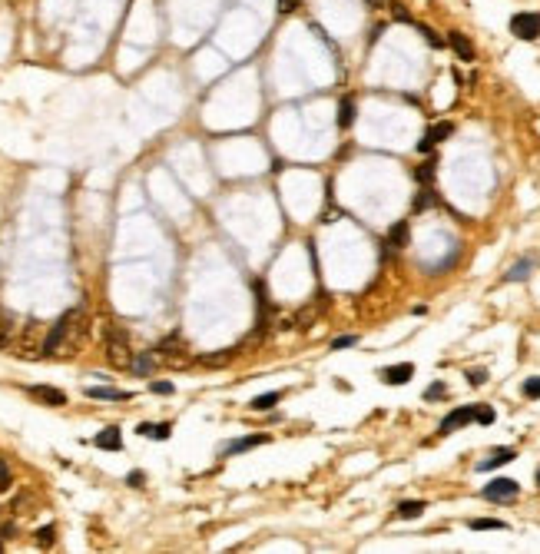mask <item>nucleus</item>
Masks as SVG:
<instances>
[{"instance_id": "18", "label": "nucleus", "mask_w": 540, "mask_h": 554, "mask_svg": "<svg viewBox=\"0 0 540 554\" xmlns=\"http://www.w3.org/2000/svg\"><path fill=\"white\" fill-rule=\"evenodd\" d=\"M434 170H438V159L428 153V163H421V166L414 170V179H418L421 186H431V179H434Z\"/></svg>"}, {"instance_id": "12", "label": "nucleus", "mask_w": 540, "mask_h": 554, "mask_svg": "<svg viewBox=\"0 0 540 554\" xmlns=\"http://www.w3.org/2000/svg\"><path fill=\"white\" fill-rule=\"evenodd\" d=\"M30 395L37 401H43V405H67V395L60 388H54V385H34Z\"/></svg>"}, {"instance_id": "24", "label": "nucleus", "mask_w": 540, "mask_h": 554, "mask_svg": "<svg viewBox=\"0 0 540 554\" xmlns=\"http://www.w3.org/2000/svg\"><path fill=\"white\" fill-rule=\"evenodd\" d=\"M414 27L421 30V37L428 40V47H434V50H441V47H447V40H441V37H438V34H434V30H431V27H425V23H414Z\"/></svg>"}, {"instance_id": "3", "label": "nucleus", "mask_w": 540, "mask_h": 554, "mask_svg": "<svg viewBox=\"0 0 540 554\" xmlns=\"http://www.w3.org/2000/svg\"><path fill=\"white\" fill-rule=\"evenodd\" d=\"M510 34L517 40H537L540 37V14L537 10H521L510 17Z\"/></svg>"}, {"instance_id": "4", "label": "nucleus", "mask_w": 540, "mask_h": 554, "mask_svg": "<svg viewBox=\"0 0 540 554\" xmlns=\"http://www.w3.org/2000/svg\"><path fill=\"white\" fill-rule=\"evenodd\" d=\"M477 412H481V405H461V408H454L451 415L441 419L438 432H441V435H451V432L464 428V425H471V421H477Z\"/></svg>"}, {"instance_id": "19", "label": "nucleus", "mask_w": 540, "mask_h": 554, "mask_svg": "<svg viewBox=\"0 0 540 554\" xmlns=\"http://www.w3.org/2000/svg\"><path fill=\"white\" fill-rule=\"evenodd\" d=\"M434 203H438V196L431 192V186H425V190H421V192H418V196H414V203H411V210H414V212H425V210H431Z\"/></svg>"}, {"instance_id": "36", "label": "nucleus", "mask_w": 540, "mask_h": 554, "mask_svg": "<svg viewBox=\"0 0 540 554\" xmlns=\"http://www.w3.org/2000/svg\"><path fill=\"white\" fill-rule=\"evenodd\" d=\"M40 541L50 544V541H54V528H43V531H40Z\"/></svg>"}, {"instance_id": "13", "label": "nucleus", "mask_w": 540, "mask_h": 554, "mask_svg": "<svg viewBox=\"0 0 540 554\" xmlns=\"http://www.w3.org/2000/svg\"><path fill=\"white\" fill-rule=\"evenodd\" d=\"M408 223H394L392 232H388V243H385V252H392V249H401L408 246Z\"/></svg>"}, {"instance_id": "11", "label": "nucleus", "mask_w": 540, "mask_h": 554, "mask_svg": "<svg viewBox=\"0 0 540 554\" xmlns=\"http://www.w3.org/2000/svg\"><path fill=\"white\" fill-rule=\"evenodd\" d=\"M96 448H103V452H123V432L116 428V425H110V428H103L100 435L93 439Z\"/></svg>"}, {"instance_id": "25", "label": "nucleus", "mask_w": 540, "mask_h": 554, "mask_svg": "<svg viewBox=\"0 0 540 554\" xmlns=\"http://www.w3.org/2000/svg\"><path fill=\"white\" fill-rule=\"evenodd\" d=\"M447 399V385L445 382H431L428 388H425V401H441Z\"/></svg>"}, {"instance_id": "26", "label": "nucleus", "mask_w": 540, "mask_h": 554, "mask_svg": "<svg viewBox=\"0 0 540 554\" xmlns=\"http://www.w3.org/2000/svg\"><path fill=\"white\" fill-rule=\"evenodd\" d=\"M497 421V412L491 408V405H481V412H477V425H494Z\"/></svg>"}, {"instance_id": "29", "label": "nucleus", "mask_w": 540, "mask_h": 554, "mask_svg": "<svg viewBox=\"0 0 540 554\" xmlns=\"http://www.w3.org/2000/svg\"><path fill=\"white\" fill-rule=\"evenodd\" d=\"M358 342V335H341V339H332V348H352Z\"/></svg>"}, {"instance_id": "9", "label": "nucleus", "mask_w": 540, "mask_h": 554, "mask_svg": "<svg viewBox=\"0 0 540 554\" xmlns=\"http://www.w3.org/2000/svg\"><path fill=\"white\" fill-rule=\"evenodd\" d=\"M269 441H272V439H269L265 432H259V435H245V439H236L232 445H225V448H223V455H229V458H232V455L252 452V448H259V445H269Z\"/></svg>"}, {"instance_id": "15", "label": "nucleus", "mask_w": 540, "mask_h": 554, "mask_svg": "<svg viewBox=\"0 0 540 554\" xmlns=\"http://www.w3.org/2000/svg\"><path fill=\"white\" fill-rule=\"evenodd\" d=\"M87 395H90V399H103V401H126V399H130V392H120V388H103V385L87 388Z\"/></svg>"}, {"instance_id": "14", "label": "nucleus", "mask_w": 540, "mask_h": 554, "mask_svg": "<svg viewBox=\"0 0 540 554\" xmlns=\"http://www.w3.org/2000/svg\"><path fill=\"white\" fill-rule=\"evenodd\" d=\"M517 458V452H510V448H504V452H494L491 458H484L481 465H477V472H494V468H501V465H507V461Z\"/></svg>"}, {"instance_id": "34", "label": "nucleus", "mask_w": 540, "mask_h": 554, "mask_svg": "<svg viewBox=\"0 0 540 554\" xmlns=\"http://www.w3.org/2000/svg\"><path fill=\"white\" fill-rule=\"evenodd\" d=\"M136 435H149V439H153V425H149V421H139V425H136Z\"/></svg>"}, {"instance_id": "23", "label": "nucleus", "mask_w": 540, "mask_h": 554, "mask_svg": "<svg viewBox=\"0 0 540 554\" xmlns=\"http://www.w3.org/2000/svg\"><path fill=\"white\" fill-rule=\"evenodd\" d=\"M133 362H136V365H133V372H136V375H143V379H146V375H153V365H156V359H153V355H139V359H133Z\"/></svg>"}, {"instance_id": "1", "label": "nucleus", "mask_w": 540, "mask_h": 554, "mask_svg": "<svg viewBox=\"0 0 540 554\" xmlns=\"http://www.w3.org/2000/svg\"><path fill=\"white\" fill-rule=\"evenodd\" d=\"M87 332H90V322H87V309L74 306L67 309L56 325L47 332V342H43V355H76L83 342H87Z\"/></svg>"}, {"instance_id": "21", "label": "nucleus", "mask_w": 540, "mask_h": 554, "mask_svg": "<svg viewBox=\"0 0 540 554\" xmlns=\"http://www.w3.org/2000/svg\"><path fill=\"white\" fill-rule=\"evenodd\" d=\"M471 531H507V521H494V518H477V521H471Z\"/></svg>"}, {"instance_id": "28", "label": "nucleus", "mask_w": 540, "mask_h": 554, "mask_svg": "<svg viewBox=\"0 0 540 554\" xmlns=\"http://www.w3.org/2000/svg\"><path fill=\"white\" fill-rule=\"evenodd\" d=\"M149 392H156V395H172V392H176V385L172 382H153L149 385Z\"/></svg>"}, {"instance_id": "33", "label": "nucleus", "mask_w": 540, "mask_h": 554, "mask_svg": "<svg viewBox=\"0 0 540 554\" xmlns=\"http://www.w3.org/2000/svg\"><path fill=\"white\" fill-rule=\"evenodd\" d=\"M295 3L298 0H279V14H292V10H295Z\"/></svg>"}, {"instance_id": "6", "label": "nucleus", "mask_w": 540, "mask_h": 554, "mask_svg": "<svg viewBox=\"0 0 540 554\" xmlns=\"http://www.w3.org/2000/svg\"><path fill=\"white\" fill-rule=\"evenodd\" d=\"M481 495H484L487 501L504 505V501H514V498L521 495V485H517L514 478H494L491 485H484V491H481Z\"/></svg>"}, {"instance_id": "5", "label": "nucleus", "mask_w": 540, "mask_h": 554, "mask_svg": "<svg viewBox=\"0 0 540 554\" xmlns=\"http://www.w3.org/2000/svg\"><path fill=\"white\" fill-rule=\"evenodd\" d=\"M43 342H47V335H40V325L27 322L23 335L14 342V352H17V355H43Z\"/></svg>"}, {"instance_id": "38", "label": "nucleus", "mask_w": 540, "mask_h": 554, "mask_svg": "<svg viewBox=\"0 0 540 554\" xmlns=\"http://www.w3.org/2000/svg\"><path fill=\"white\" fill-rule=\"evenodd\" d=\"M0 551H3V544H0Z\"/></svg>"}, {"instance_id": "30", "label": "nucleus", "mask_w": 540, "mask_h": 554, "mask_svg": "<svg viewBox=\"0 0 540 554\" xmlns=\"http://www.w3.org/2000/svg\"><path fill=\"white\" fill-rule=\"evenodd\" d=\"M484 379H487L484 368H471V372H467V382H471V385H481Z\"/></svg>"}, {"instance_id": "8", "label": "nucleus", "mask_w": 540, "mask_h": 554, "mask_svg": "<svg viewBox=\"0 0 540 554\" xmlns=\"http://www.w3.org/2000/svg\"><path fill=\"white\" fill-rule=\"evenodd\" d=\"M378 379L388 385H408L411 379H414V365L411 362H401V365H388V368H381L378 372Z\"/></svg>"}, {"instance_id": "20", "label": "nucleus", "mask_w": 540, "mask_h": 554, "mask_svg": "<svg viewBox=\"0 0 540 554\" xmlns=\"http://www.w3.org/2000/svg\"><path fill=\"white\" fill-rule=\"evenodd\" d=\"M279 401H282V392H265L259 399H252V408H256V412H269V408H275Z\"/></svg>"}, {"instance_id": "7", "label": "nucleus", "mask_w": 540, "mask_h": 554, "mask_svg": "<svg viewBox=\"0 0 540 554\" xmlns=\"http://www.w3.org/2000/svg\"><path fill=\"white\" fill-rule=\"evenodd\" d=\"M451 133H454V123H434L428 133L418 140V153H425V156L434 153V146H438V143H445Z\"/></svg>"}, {"instance_id": "31", "label": "nucleus", "mask_w": 540, "mask_h": 554, "mask_svg": "<svg viewBox=\"0 0 540 554\" xmlns=\"http://www.w3.org/2000/svg\"><path fill=\"white\" fill-rule=\"evenodd\" d=\"M0 488H10V465L0 461Z\"/></svg>"}, {"instance_id": "17", "label": "nucleus", "mask_w": 540, "mask_h": 554, "mask_svg": "<svg viewBox=\"0 0 540 554\" xmlns=\"http://www.w3.org/2000/svg\"><path fill=\"white\" fill-rule=\"evenodd\" d=\"M530 272H534V259L527 256V259H521L517 266H514L510 272H507V276H504V282H524V279H527Z\"/></svg>"}, {"instance_id": "22", "label": "nucleus", "mask_w": 540, "mask_h": 554, "mask_svg": "<svg viewBox=\"0 0 540 554\" xmlns=\"http://www.w3.org/2000/svg\"><path fill=\"white\" fill-rule=\"evenodd\" d=\"M425 515V501H401L398 505V518H418Z\"/></svg>"}, {"instance_id": "37", "label": "nucleus", "mask_w": 540, "mask_h": 554, "mask_svg": "<svg viewBox=\"0 0 540 554\" xmlns=\"http://www.w3.org/2000/svg\"><path fill=\"white\" fill-rule=\"evenodd\" d=\"M537 488H540V468H537Z\"/></svg>"}, {"instance_id": "35", "label": "nucleus", "mask_w": 540, "mask_h": 554, "mask_svg": "<svg viewBox=\"0 0 540 554\" xmlns=\"http://www.w3.org/2000/svg\"><path fill=\"white\" fill-rule=\"evenodd\" d=\"M126 481H130L133 488H139V485H143V472H133V475L126 478Z\"/></svg>"}, {"instance_id": "32", "label": "nucleus", "mask_w": 540, "mask_h": 554, "mask_svg": "<svg viewBox=\"0 0 540 554\" xmlns=\"http://www.w3.org/2000/svg\"><path fill=\"white\" fill-rule=\"evenodd\" d=\"M169 425H153V439H169Z\"/></svg>"}, {"instance_id": "27", "label": "nucleus", "mask_w": 540, "mask_h": 554, "mask_svg": "<svg viewBox=\"0 0 540 554\" xmlns=\"http://www.w3.org/2000/svg\"><path fill=\"white\" fill-rule=\"evenodd\" d=\"M524 395L527 399H540V379H527L524 382Z\"/></svg>"}, {"instance_id": "16", "label": "nucleus", "mask_w": 540, "mask_h": 554, "mask_svg": "<svg viewBox=\"0 0 540 554\" xmlns=\"http://www.w3.org/2000/svg\"><path fill=\"white\" fill-rule=\"evenodd\" d=\"M352 123H355V100L352 96H341V103H338V126L348 130Z\"/></svg>"}, {"instance_id": "2", "label": "nucleus", "mask_w": 540, "mask_h": 554, "mask_svg": "<svg viewBox=\"0 0 540 554\" xmlns=\"http://www.w3.org/2000/svg\"><path fill=\"white\" fill-rule=\"evenodd\" d=\"M106 359H110L113 368H130L133 352H130V339H126V332L110 329V335H106Z\"/></svg>"}, {"instance_id": "10", "label": "nucleus", "mask_w": 540, "mask_h": 554, "mask_svg": "<svg viewBox=\"0 0 540 554\" xmlns=\"http://www.w3.org/2000/svg\"><path fill=\"white\" fill-rule=\"evenodd\" d=\"M447 43H451V50H454L458 57L464 60V63H471V60L477 57V50H474V43H471V40H467L464 34H461V30H451V34H447Z\"/></svg>"}]
</instances>
